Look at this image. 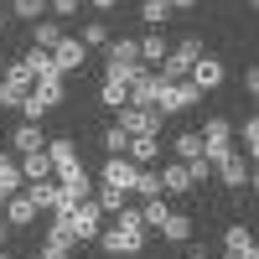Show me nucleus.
Wrapping results in <instances>:
<instances>
[{
	"instance_id": "1",
	"label": "nucleus",
	"mask_w": 259,
	"mask_h": 259,
	"mask_svg": "<svg viewBox=\"0 0 259 259\" xmlns=\"http://www.w3.org/2000/svg\"><path fill=\"white\" fill-rule=\"evenodd\" d=\"M99 249H104V259H130V254H140V249H145V223H140V212H135V207L114 212V228H99Z\"/></svg>"
},
{
	"instance_id": "2",
	"label": "nucleus",
	"mask_w": 259,
	"mask_h": 259,
	"mask_svg": "<svg viewBox=\"0 0 259 259\" xmlns=\"http://www.w3.org/2000/svg\"><path fill=\"white\" fill-rule=\"evenodd\" d=\"M202 52H197V36H187V41H177V47L166 52V62L156 68V78L161 83H187V73H192V62H197Z\"/></svg>"
},
{
	"instance_id": "3",
	"label": "nucleus",
	"mask_w": 259,
	"mask_h": 259,
	"mask_svg": "<svg viewBox=\"0 0 259 259\" xmlns=\"http://www.w3.org/2000/svg\"><path fill=\"white\" fill-rule=\"evenodd\" d=\"M197 135H202V161H207V166H218L223 156H233V124H228L223 114H218V119H207Z\"/></svg>"
},
{
	"instance_id": "4",
	"label": "nucleus",
	"mask_w": 259,
	"mask_h": 259,
	"mask_svg": "<svg viewBox=\"0 0 259 259\" xmlns=\"http://www.w3.org/2000/svg\"><path fill=\"white\" fill-rule=\"evenodd\" d=\"M57 218H62V228L73 233V244H89V239H99L104 212H99L94 202H78V207H68V212H57Z\"/></svg>"
},
{
	"instance_id": "5",
	"label": "nucleus",
	"mask_w": 259,
	"mask_h": 259,
	"mask_svg": "<svg viewBox=\"0 0 259 259\" xmlns=\"http://www.w3.org/2000/svg\"><path fill=\"white\" fill-rule=\"evenodd\" d=\"M31 99V78L21 62H6V73H0V109H21V104Z\"/></svg>"
},
{
	"instance_id": "6",
	"label": "nucleus",
	"mask_w": 259,
	"mask_h": 259,
	"mask_svg": "<svg viewBox=\"0 0 259 259\" xmlns=\"http://www.w3.org/2000/svg\"><path fill=\"white\" fill-rule=\"evenodd\" d=\"M156 104H161L156 114H187V109H197V104H202V94L192 89V83H166Z\"/></svg>"
},
{
	"instance_id": "7",
	"label": "nucleus",
	"mask_w": 259,
	"mask_h": 259,
	"mask_svg": "<svg viewBox=\"0 0 259 259\" xmlns=\"http://www.w3.org/2000/svg\"><path fill=\"white\" fill-rule=\"evenodd\" d=\"M223 62L218 57H197V62H192V73H187V83H192V89H197V94H212V89H223Z\"/></svg>"
},
{
	"instance_id": "8",
	"label": "nucleus",
	"mask_w": 259,
	"mask_h": 259,
	"mask_svg": "<svg viewBox=\"0 0 259 259\" xmlns=\"http://www.w3.org/2000/svg\"><path fill=\"white\" fill-rule=\"evenodd\" d=\"M83 62H89V52H83V41H73V36H62L57 47H52V73H57V78L78 73Z\"/></svg>"
},
{
	"instance_id": "9",
	"label": "nucleus",
	"mask_w": 259,
	"mask_h": 259,
	"mask_svg": "<svg viewBox=\"0 0 259 259\" xmlns=\"http://www.w3.org/2000/svg\"><path fill=\"white\" fill-rule=\"evenodd\" d=\"M114 124L135 140V135H156V130H161V114H156V109H119Z\"/></svg>"
},
{
	"instance_id": "10",
	"label": "nucleus",
	"mask_w": 259,
	"mask_h": 259,
	"mask_svg": "<svg viewBox=\"0 0 259 259\" xmlns=\"http://www.w3.org/2000/svg\"><path fill=\"white\" fill-rule=\"evenodd\" d=\"M212 177H218L223 187H233V192H239V187H254V171H249L244 156H223L218 166H212Z\"/></svg>"
},
{
	"instance_id": "11",
	"label": "nucleus",
	"mask_w": 259,
	"mask_h": 259,
	"mask_svg": "<svg viewBox=\"0 0 259 259\" xmlns=\"http://www.w3.org/2000/svg\"><path fill=\"white\" fill-rule=\"evenodd\" d=\"M36 259H73V233L62 228V218H52V228H47V239H41V254Z\"/></svg>"
},
{
	"instance_id": "12",
	"label": "nucleus",
	"mask_w": 259,
	"mask_h": 259,
	"mask_svg": "<svg viewBox=\"0 0 259 259\" xmlns=\"http://www.w3.org/2000/svg\"><path fill=\"white\" fill-rule=\"evenodd\" d=\"M161 89H166V83H161L156 73H140L135 83H130V109H156V99H161Z\"/></svg>"
},
{
	"instance_id": "13",
	"label": "nucleus",
	"mask_w": 259,
	"mask_h": 259,
	"mask_svg": "<svg viewBox=\"0 0 259 259\" xmlns=\"http://www.w3.org/2000/svg\"><path fill=\"white\" fill-rule=\"evenodd\" d=\"M31 223H36V207H31V197H26V187H21L16 197L6 202V228L21 233V228H31Z\"/></svg>"
},
{
	"instance_id": "14",
	"label": "nucleus",
	"mask_w": 259,
	"mask_h": 259,
	"mask_svg": "<svg viewBox=\"0 0 259 259\" xmlns=\"http://www.w3.org/2000/svg\"><path fill=\"white\" fill-rule=\"evenodd\" d=\"M130 182H135V166H130L124 156H109V161H104V177H99V187H114V192H130Z\"/></svg>"
},
{
	"instance_id": "15",
	"label": "nucleus",
	"mask_w": 259,
	"mask_h": 259,
	"mask_svg": "<svg viewBox=\"0 0 259 259\" xmlns=\"http://www.w3.org/2000/svg\"><path fill=\"white\" fill-rule=\"evenodd\" d=\"M31 99L41 104V109H57V104L68 99V78H57V73H52V78H41V83H31Z\"/></svg>"
},
{
	"instance_id": "16",
	"label": "nucleus",
	"mask_w": 259,
	"mask_h": 259,
	"mask_svg": "<svg viewBox=\"0 0 259 259\" xmlns=\"http://www.w3.org/2000/svg\"><path fill=\"white\" fill-rule=\"evenodd\" d=\"M16 171H21V187H36V182H52V161H47V150H36V156H21L16 161Z\"/></svg>"
},
{
	"instance_id": "17",
	"label": "nucleus",
	"mask_w": 259,
	"mask_h": 259,
	"mask_svg": "<svg viewBox=\"0 0 259 259\" xmlns=\"http://www.w3.org/2000/svg\"><path fill=\"white\" fill-rule=\"evenodd\" d=\"M161 192H171V197H187V192H197V182H192V171L177 161V166L161 171Z\"/></svg>"
},
{
	"instance_id": "18",
	"label": "nucleus",
	"mask_w": 259,
	"mask_h": 259,
	"mask_svg": "<svg viewBox=\"0 0 259 259\" xmlns=\"http://www.w3.org/2000/svg\"><path fill=\"white\" fill-rule=\"evenodd\" d=\"M26 197H31L36 212H62V192H57V182H36V187H26Z\"/></svg>"
},
{
	"instance_id": "19",
	"label": "nucleus",
	"mask_w": 259,
	"mask_h": 259,
	"mask_svg": "<svg viewBox=\"0 0 259 259\" xmlns=\"http://www.w3.org/2000/svg\"><path fill=\"white\" fill-rule=\"evenodd\" d=\"M223 249H228L233 259H249V254H259V249H254V233H249L244 223H233V228H223Z\"/></svg>"
},
{
	"instance_id": "20",
	"label": "nucleus",
	"mask_w": 259,
	"mask_h": 259,
	"mask_svg": "<svg viewBox=\"0 0 259 259\" xmlns=\"http://www.w3.org/2000/svg\"><path fill=\"white\" fill-rule=\"evenodd\" d=\"M156 156H161V140H156V135H135V140H130V150H124L130 166H150Z\"/></svg>"
},
{
	"instance_id": "21",
	"label": "nucleus",
	"mask_w": 259,
	"mask_h": 259,
	"mask_svg": "<svg viewBox=\"0 0 259 259\" xmlns=\"http://www.w3.org/2000/svg\"><path fill=\"white\" fill-rule=\"evenodd\" d=\"M47 161H52V177L73 171V166H78V150H73V140H47Z\"/></svg>"
},
{
	"instance_id": "22",
	"label": "nucleus",
	"mask_w": 259,
	"mask_h": 259,
	"mask_svg": "<svg viewBox=\"0 0 259 259\" xmlns=\"http://www.w3.org/2000/svg\"><path fill=\"white\" fill-rule=\"evenodd\" d=\"M11 145L21 150V156H36V150H47V135H41L36 124H16V135H11Z\"/></svg>"
},
{
	"instance_id": "23",
	"label": "nucleus",
	"mask_w": 259,
	"mask_h": 259,
	"mask_svg": "<svg viewBox=\"0 0 259 259\" xmlns=\"http://www.w3.org/2000/svg\"><path fill=\"white\" fill-rule=\"evenodd\" d=\"M171 150H177V161H182V166L202 161V135H197V130H182V135L171 140Z\"/></svg>"
},
{
	"instance_id": "24",
	"label": "nucleus",
	"mask_w": 259,
	"mask_h": 259,
	"mask_svg": "<svg viewBox=\"0 0 259 259\" xmlns=\"http://www.w3.org/2000/svg\"><path fill=\"white\" fill-rule=\"evenodd\" d=\"M16 62H21V68H26V78H31V83L52 78V52H36V47H31V52H21Z\"/></svg>"
},
{
	"instance_id": "25",
	"label": "nucleus",
	"mask_w": 259,
	"mask_h": 259,
	"mask_svg": "<svg viewBox=\"0 0 259 259\" xmlns=\"http://www.w3.org/2000/svg\"><path fill=\"white\" fill-rule=\"evenodd\" d=\"M99 104L119 114V109H130V89H124L119 78H104V89H99Z\"/></svg>"
},
{
	"instance_id": "26",
	"label": "nucleus",
	"mask_w": 259,
	"mask_h": 259,
	"mask_svg": "<svg viewBox=\"0 0 259 259\" xmlns=\"http://www.w3.org/2000/svg\"><path fill=\"white\" fill-rule=\"evenodd\" d=\"M135 47H140V68H150V62H166V52H171L161 31H150V36H140Z\"/></svg>"
},
{
	"instance_id": "27",
	"label": "nucleus",
	"mask_w": 259,
	"mask_h": 259,
	"mask_svg": "<svg viewBox=\"0 0 259 259\" xmlns=\"http://www.w3.org/2000/svg\"><path fill=\"white\" fill-rule=\"evenodd\" d=\"M16 192H21V171H16V161H11V156H0V207H6Z\"/></svg>"
},
{
	"instance_id": "28",
	"label": "nucleus",
	"mask_w": 259,
	"mask_h": 259,
	"mask_svg": "<svg viewBox=\"0 0 259 259\" xmlns=\"http://www.w3.org/2000/svg\"><path fill=\"white\" fill-rule=\"evenodd\" d=\"M130 192H140V197H161V171H150V166H135V182H130Z\"/></svg>"
},
{
	"instance_id": "29",
	"label": "nucleus",
	"mask_w": 259,
	"mask_h": 259,
	"mask_svg": "<svg viewBox=\"0 0 259 259\" xmlns=\"http://www.w3.org/2000/svg\"><path fill=\"white\" fill-rule=\"evenodd\" d=\"M57 41H62V26H57V21H36V26H31V47H36V52H52Z\"/></svg>"
},
{
	"instance_id": "30",
	"label": "nucleus",
	"mask_w": 259,
	"mask_h": 259,
	"mask_svg": "<svg viewBox=\"0 0 259 259\" xmlns=\"http://www.w3.org/2000/svg\"><path fill=\"white\" fill-rule=\"evenodd\" d=\"M135 62H140V47L130 36H119L114 47H109V68H135Z\"/></svg>"
},
{
	"instance_id": "31",
	"label": "nucleus",
	"mask_w": 259,
	"mask_h": 259,
	"mask_svg": "<svg viewBox=\"0 0 259 259\" xmlns=\"http://www.w3.org/2000/svg\"><path fill=\"white\" fill-rule=\"evenodd\" d=\"M192 228H197V223H192L187 212H171V218H166V228H161V233H166L171 244H187V239H192Z\"/></svg>"
},
{
	"instance_id": "32",
	"label": "nucleus",
	"mask_w": 259,
	"mask_h": 259,
	"mask_svg": "<svg viewBox=\"0 0 259 259\" xmlns=\"http://www.w3.org/2000/svg\"><path fill=\"white\" fill-rule=\"evenodd\" d=\"M166 218H171V207H166L161 197H150V202L140 207V223H145V228H166Z\"/></svg>"
},
{
	"instance_id": "33",
	"label": "nucleus",
	"mask_w": 259,
	"mask_h": 259,
	"mask_svg": "<svg viewBox=\"0 0 259 259\" xmlns=\"http://www.w3.org/2000/svg\"><path fill=\"white\" fill-rule=\"evenodd\" d=\"M124 202H130V192H114V187H99V212H124Z\"/></svg>"
},
{
	"instance_id": "34",
	"label": "nucleus",
	"mask_w": 259,
	"mask_h": 259,
	"mask_svg": "<svg viewBox=\"0 0 259 259\" xmlns=\"http://www.w3.org/2000/svg\"><path fill=\"white\" fill-rule=\"evenodd\" d=\"M83 52H89V47H104V41H109V26H104V21H83Z\"/></svg>"
},
{
	"instance_id": "35",
	"label": "nucleus",
	"mask_w": 259,
	"mask_h": 259,
	"mask_svg": "<svg viewBox=\"0 0 259 259\" xmlns=\"http://www.w3.org/2000/svg\"><path fill=\"white\" fill-rule=\"evenodd\" d=\"M171 16V6H166V0H150V6H140V21H145V26L150 31H161V21Z\"/></svg>"
},
{
	"instance_id": "36",
	"label": "nucleus",
	"mask_w": 259,
	"mask_h": 259,
	"mask_svg": "<svg viewBox=\"0 0 259 259\" xmlns=\"http://www.w3.org/2000/svg\"><path fill=\"white\" fill-rule=\"evenodd\" d=\"M6 16H16V21H41V16H47V6H41V0H16Z\"/></svg>"
},
{
	"instance_id": "37",
	"label": "nucleus",
	"mask_w": 259,
	"mask_h": 259,
	"mask_svg": "<svg viewBox=\"0 0 259 259\" xmlns=\"http://www.w3.org/2000/svg\"><path fill=\"white\" fill-rule=\"evenodd\" d=\"M104 150H109V156H124V150H130V135H124L119 124H109V135H104Z\"/></svg>"
},
{
	"instance_id": "38",
	"label": "nucleus",
	"mask_w": 259,
	"mask_h": 259,
	"mask_svg": "<svg viewBox=\"0 0 259 259\" xmlns=\"http://www.w3.org/2000/svg\"><path fill=\"white\" fill-rule=\"evenodd\" d=\"M244 150H249V156L259 150V119H244Z\"/></svg>"
},
{
	"instance_id": "39",
	"label": "nucleus",
	"mask_w": 259,
	"mask_h": 259,
	"mask_svg": "<svg viewBox=\"0 0 259 259\" xmlns=\"http://www.w3.org/2000/svg\"><path fill=\"white\" fill-rule=\"evenodd\" d=\"M187 171H192V182H197V187H202V182H207V177H212V166H207V161H192V166H187Z\"/></svg>"
},
{
	"instance_id": "40",
	"label": "nucleus",
	"mask_w": 259,
	"mask_h": 259,
	"mask_svg": "<svg viewBox=\"0 0 259 259\" xmlns=\"http://www.w3.org/2000/svg\"><path fill=\"white\" fill-rule=\"evenodd\" d=\"M47 11H52V16H78L83 6H78V0H57V6H47Z\"/></svg>"
},
{
	"instance_id": "41",
	"label": "nucleus",
	"mask_w": 259,
	"mask_h": 259,
	"mask_svg": "<svg viewBox=\"0 0 259 259\" xmlns=\"http://www.w3.org/2000/svg\"><path fill=\"white\" fill-rule=\"evenodd\" d=\"M6 239H11V228H6V218H0V249H6Z\"/></svg>"
},
{
	"instance_id": "42",
	"label": "nucleus",
	"mask_w": 259,
	"mask_h": 259,
	"mask_svg": "<svg viewBox=\"0 0 259 259\" xmlns=\"http://www.w3.org/2000/svg\"><path fill=\"white\" fill-rule=\"evenodd\" d=\"M187 259H207V254H202V249H192V254H187Z\"/></svg>"
},
{
	"instance_id": "43",
	"label": "nucleus",
	"mask_w": 259,
	"mask_h": 259,
	"mask_svg": "<svg viewBox=\"0 0 259 259\" xmlns=\"http://www.w3.org/2000/svg\"><path fill=\"white\" fill-rule=\"evenodd\" d=\"M0 26H6V6H0Z\"/></svg>"
},
{
	"instance_id": "44",
	"label": "nucleus",
	"mask_w": 259,
	"mask_h": 259,
	"mask_svg": "<svg viewBox=\"0 0 259 259\" xmlns=\"http://www.w3.org/2000/svg\"><path fill=\"white\" fill-rule=\"evenodd\" d=\"M0 259H11V254H6V249H0Z\"/></svg>"
},
{
	"instance_id": "45",
	"label": "nucleus",
	"mask_w": 259,
	"mask_h": 259,
	"mask_svg": "<svg viewBox=\"0 0 259 259\" xmlns=\"http://www.w3.org/2000/svg\"><path fill=\"white\" fill-rule=\"evenodd\" d=\"M26 259H36V254H26Z\"/></svg>"
},
{
	"instance_id": "46",
	"label": "nucleus",
	"mask_w": 259,
	"mask_h": 259,
	"mask_svg": "<svg viewBox=\"0 0 259 259\" xmlns=\"http://www.w3.org/2000/svg\"><path fill=\"white\" fill-rule=\"evenodd\" d=\"M223 259H233V254H223Z\"/></svg>"
}]
</instances>
